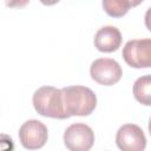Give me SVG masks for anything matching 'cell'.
I'll use <instances>...</instances> for the list:
<instances>
[{
    "label": "cell",
    "mask_w": 151,
    "mask_h": 151,
    "mask_svg": "<svg viewBox=\"0 0 151 151\" xmlns=\"http://www.w3.org/2000/svg\"><path fill=\"white\" fill-rule=\"evenodd\" d=\"M48 137L47 127L44 123L37 119L25 122L19 129V139L21 145L27 150L41 149Z\"/></svg>",
    "instance_id": "obj_6"
},
{
    "label": "cell",
    "mask_w": 151,
    "mask_h": 151,
    "mask_svg": "<svg viewBox=\"0 0 151 151\" xmlns=\"http://www.w3.org/2000/svg\"><path fill=\"white\" fill-rule=\"evenodd\" d=\"M130 7L129 0H103L104 11L112 18H122L129 12Z\"/></svg>",
    "instance_id": "obj_10"
},
{
    "label": "cell",
    "mask_w": 151,
    "mask_h": 151,
    "mask_svg": "<svg viewBox=\"0 0 151 151\" xmlns=\"http://www.w3.org/2000/svg\"><path fill=\"white\" fill-rule=\"evenodd\" d=\"M13 149H14V144H13L12 138L7 134L0 133V151H2V150H13Z\"/></svg>",
    "instance_id": "obj_11"
},
{
    "label": "cell",
    "mask_w": 151,
    "mask_h": 151,
    "mask_svg": "<svg viewBox=\"0 0 151 151\" xmlns=\"http://www.w3.org/2000/svg\"><path fill=\"white\" fill-rule=\"evenodd\" d=\"M61 104L66 118L72 116H88L97 106L96 93L85 86H66L60 88Z\"/></svg>",
    "instance_id": "obj_1"
},
{
    "label": "cell",
    "mask_w": 151,
    "mask_h": 151,
    "mask_svg": "<svg viewBox=\"0 0 151 151\" xmlns=\"http://www.w3.org/2000/svg\"><path fill=\"white\" fill-rule=\"evenodd\" d=\"M116 143L123 151H142L146 146V138L138 125L125 124L117 131Z\"/></svg>",
    "instance_id": "obj_7"
},
{
    "label": "cell",
    "mask_w": 151,
    "mask_h": 151,
    "mask_svg": "<svg viewBox=\"0 0 151 151\" xmlns=\"http://www.w3.org/2000/svg\"><path fill=\"white\" fill-rule=\"evenodd\" d=\"M129 1H130L131 7H136V6H138L139 4H142L144 0H129Z\"/></svg>",
    "instance_id": "obj_14"
},
{
    "label": "cell",
    "mask_w": 151,
    "mask_h": 151,
    "mask_svg": "<svg viewBox=\"0 0 151 151\" xmlns=\"http://www.w3.org/2000/svg\"><path fill=\"white\" fill-rule=\"evenodd\" d=\"M90 74L91 78L98 84L111 86L120 80L123 71L116 60L110 58H99L91 64Z\"/></svg>",
    "instance_id": "obj_5"
},
{
    "label": "cell",
    "mask_w": 151,
    "mask_h": 151,
    "mask_svg": "<svg viewBox=\"0 0 151 151\" xmlns=\"http://www.w3.org/2000/svg\"><path fill=\"white\" fill-rule=\"evenodd\" d=\"M133 96L143 105H151V77L150 74L138 78L133 85Z\"/></svg>",
    "instance_id": "obj_9"
},
{
    "label": "cell",
    "mask_w": 151,
    "mask_h": 151,
    "mask_svg": "<svg viewBox=\"0 0 151 151\" xmlns=\"http://www.w3.org/2000/svg\"><path fill=\"white\" fill-rule=\"evenodd\" d=\"M93 143L94 133L86 124H72L64 132V144L71 151H88Z\"/></svg>",
    "instance_id": "obj_4"
},
{
    "label": "cell",
    "mask_w": 151,
    "mask_h": 151,
    "mask_svg": "<svg viewBox=\"0 0 151 151\" xmlns=\"http://www.w3.org/2000/svg\"><path fill=\"white\" fill-rule=\"evenodd\" d=\"M33 106L35 111L48 118L66 119V114L61 104V92L60 88L53 86L39 87L32 98Z\"/></svg>",
    "instance_id": "obj_2"
},
{
    "label": "cell",
    "mask_w": 151,
    "mask_h": 151,
    "mask_svg": "<svg viewBox=\"0 0 151 151\" xmlns=\"http://www.w3.org/2000/svg\"><path fill=\"white\" fill-rule=\"evenodd\" d=\"M123 58L125 63L131 67L149 68L151 66V40H129L123 48Z\"/></svg>",
    "instance_id": "obj_3"
},
{
    "label": "cell",
    "mask_w": 151,
    "mask_h": 151,
    "mask_svg": "<svg viewBox=\"0 0 151 151\" xmlns=\"http://www.w3.org/2000/svg\"><path fill=\"white\" fill-rule=\"evenodd\" d=\"M29 0H5V4L9 8H22L25 7Z\"/></svg>",
    "instance_id": "obj_12"
},
{
    "label": "cell",
    "mask_w": 151,
    "mask_h": 151,
    "mask_svg": "<svg viewBox=\"0 0 151 151\" xmlns=\"http://www.w3.org/2000/svg\"><path fill=\"white\" fill-rule=\"evenodd\" d=\"M41 4L46 5V6H52V5H55L57 2H59L60 0H40Z\"/></svg>",
    "instance_id": "obj_13"
},
{
    "label": "cell",
    "mask_w": 151,
    "mask_h": 151,
    "mask_svg": "<svg viewBox=\"0 0 151 151\" xmlns=\"http://www.w3.org/2000/svg\"><path fill=\"white\" fill-rule=\"evenodd\" d=\"M122 44L120 31L114 26H104L94 35V46L98 51L111 53L117 51Z\"/></svg>",
    "instance_id": "obj_8"
}]
</instances>
